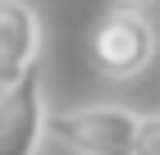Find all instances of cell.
I'll list each match as a JSON object with an SVG mask.
<instances>
[{
  "mask_svg": "<svg viewBox=\"0 0 160 155\" xmlns=\"http://www.w3.org/2000/svg\"><path fill=\"white\" fill-rule=\"evenodd\" d=\"M50 137V109H46V82L41 69L14 78L0 87V155H41V142Z\"/></svg>",
  "mask_w": 160,
  "mask_h": 155,
  "instance_id": "obj_3",
  "label": "cell"
},
{
  "mask_svg": "<svg viewBox=\"0 0 160 155\" xmlns=\"http://www.w3.org/2000/svg\"><path fill=\"white\" fill-rule=\"evenodd\" d=\"M110 5H123V9H142L147 0H110Z\"/></svg>",
  "mask_w": 160,
  "mask_h": 155,
  "instance_id": "obj_6",
  "label": "cell"
},
{
  "mask_svg": "<svg viewBox=\"0 0 160 155\" xmlns=\"http://www.w3.org/2000/svg\"><path fill=\"white\" fill-rule=\"evenodd\" d=\"M41 14L28 0H0V87L23 78L41 60Z\"/></svg>",
  "mask_w": 160,
  "mask_h": 155,
  "instance_id": "obj_4",
  "label": "cell"
},
{
  "mask_svg": "<svg viewBox=\"0 0 160 155\" xmlns=\"http://www.w3.org/2000/svg\"><path fill=\"white\" fill-rule=\"evenodd\" d=\"M137 109L119 100H92L50 114V142L73 155H137Z\"/></svg>",
  "mask_w": 160,
  "mask_h": 155,
  "instance_id": "obj_1",
  "label": "cell"
},
{
  "mask_svg": "<svg viewBox=\"0 0 160 155\" xmlns=\"http://www.w3.org/2000/svg\"><path fill=\"white\" fill-rule=\"evenodd\" d=\"M156 50H160V32H156V23H151L142 9L114 5V9L96 23V32H92V64H96V73L110 78V82L137 78V73L156 60Z\"/></svg>",
  "mask_w": 160,
  "mask_h": 155,
  "instance_id": "obj_2",
  "label": "cell"
},
{
  "mask_svg": "<svg viewBox=\"0 0 160 155\" xmlns=\"http://www.w3.org/2000/svg\"><path fill=\"white\" fill-rule=\"evenodd\" d=\"M137 155H160V114H142V123H137Z\"/></svg>",
  "mask_w": 160,
  "mask_h": 155,
  "instance_id": "obj_5",
  "label": "cell"
}]
</instances>
